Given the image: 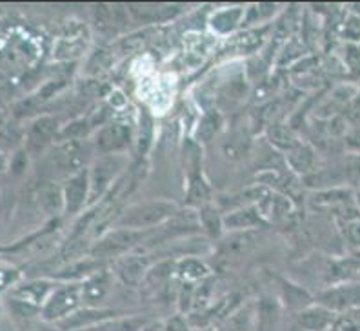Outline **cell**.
Wrapping results in <instances>:
<instances>
[{
  "label": "cell",
  "instance_id": "obj_1",
  "mask_svg": "<svg viewBox=\"0 0 360 331\" xmlns=\"http://www.w3.org/2000/svg\"><path fill=\"white\" fill-rule=\"evenodd\" d=\"M179 204L166 199L142 200L133 206H128L119 213L113 228H128L135 231H153L166 224L176 212Z\"/></svg>",
  "mask_w": 360,
  "mask_h": 331
},
{
  "label": "cell",
  "instance_id": "obj_2",
  "mask_svg": "<svg viewBox=\"0 0 360 331\" xmlns=\"http://www.w3.org/2000/svg\"><path fill=\"white\" fill-rule=\"evenodd\" d=\"M150 231H135L128 228H111L102 233L89 249V257L98 261H117L120 257L136 252L146 240Z\"/></svg>",
  "mask_w": 360,
  "mask_h": 331
},
{
  "label": "cell",
  "instance_id": "obj_3",
  "mask_svg": "<svg viewBox=\"0 0 360 331\" xmlns=\"http://www.w3.org/2000/svg\"><path fill=\"white\" fill-rule=\"evenodd\" d=\"M128 166V159L120 155H98L89 164V206L97 204L119 181Z\"/></svg>",
  "mask_w": 360,
  "mask_h": 331
},
{
  "label": "cell",
  "instance_id": "obj_4",
  "mask_svg": "<svg viewBox=\"0 0 360 331\" xmlns=\"http://www.w3.org/2000/svg\"><path fill=\"white\" fill-rule=\"evenodd\" d=\"M80 306H82L80 283H57L40 308V318L51 326H57L58 323L75 313Z\"/></svg>",
  "mask_w": 360,
  "mask_h": 331
},
{
  "label": "cell",
  "instance_id": "obj_5",
  "mask_svg": "<svg viewBox=\"0 0 360 331\" xmlns=\"http://www.w3.org/2000/svg\"><path fill=\"white\" fill-rule=\"evenodd\" d=\"M316 304L324 306L338 317L360 308V280H346L333 286H328L319 295H315Z\"/></svg>",
  "mask_w": 360,
  "mask_h": 331
},
{
  "label": "cell",
  "instance_id": "obj_6",
  "mask_svg": "<svg viewBox=\"0 0 360 331\" xmlns=\"http://www.w3.org/2000/svg\"><path fill=\"white\" fill-rule=\"evenodd\" d=\"M51 162L55 173L66 181V179L89 168V148L82 141L62 142L60 146L53 151Z\"/></svg>",
  "mask_w": 360,
  "mask_h": 331
},
{
  "label": "cell",
  "instance_id": "obj_7",
  "mask_svg": "<svg viewBox=\"0 0 360 331\" xmlns=\"http://www.w3.org/2000/svg\"><path fill=\"white\" fill-rule=\"evenodd\" d=\"M131 313L126 309H117L111 306H102V308H91V306H80L75 313L70 315L66 320L57 324L58 331H86L98 324L110 320V318L120 317V315Z\"/></svg>",
  "mask_w": 360,
  "mask_h": 331
},
{
  "label": "cell",
  "instance_id": "obj_8",
  "mask_svg": "<svg viewBox=\"0 0 360 331\" xmlns=\"http://www.w3.org/2000/svg\"><path fill=\"white\" fill-rule=\"evenodd\" d=\"M115 283H117V277H115L111 266H104L93 275H89L84 283H80V286H82V306H91V308L108 306L105 302L111 297Z\"/></svg>",
  "mask_w": 360,
  "mask_h": 331
},
{
  "label": "cell",
  "instance_id": "obj_9",
  "mask_svg": "<svg viewBox=\"0 0 360 331\" xmlns=\"http://www.w3.org/2000/svg\"><path fill=\"white\" fill-rule=\"evenodd\" d=\"M151 266L153 264H151L150 257L146 255V253L133 252L117 259L111 264V270H113L117 280L122 283L124 286L139 287L144 283L146 275H148Z\"/></svg>",
  "mask_w": 360,
  "mask_h": 331
},
{
  "label": "cell",
  "instance_id": "obj_10",
  "mask_svg": "<svg viewBox=\"0 0 360 331\" xmlns=\"http://www.w3.org/2000/svg\"><path fill=\"white\" fill-rule=\"evenodd\" d=\"M284 306L277 295L266 293L253 304V330L284 331Z\"/></svg>",
  "mask_w": 360,
  "mask_h": 331
},
{
  "label": "cell",
  "instance_id": "obj_11",
  "mask_svg": "<svg viewBox=\"0 0 360 331\" xmlns=\"http://www.w3.org/2000/svg\"><path fill=\"white\" fill-rule=\"evenodd\" d=\"M269 26L250 27V30L238 31L233 37H229L224 44L222 55L224 57H246V55L257 53L266 42V37L269 35Z\"/></svg>",
  "mask_w": 360,
  "mask_h": 331
},
{
  "label": "cell",
  "instance_id": "obj_12",
  "mask_svg": "<svg viewBox=\"0 0 360 331\" xmlns=\"http://www.w3.org/2000/svg\"><path fill=\"white\" fill-rule=\"evenodd\" d=\"M64 193V213L77 215L86 206H89V173L88 169L77 173L73 177L62 182Z\"/></svg>",
  "mask_w": 360,
  "mask_h": 331
},
{
  "label": "cell",
  "instance_id": "obj_13",
  "mask_svg": "<svg viewBox=\"0 0 360 331\" xmlns=\"http://www.w3.org/2000/svg\"><path fill=\"white\" fill-rule=\"evenodd\" d=\"M266 216H264L262 209L255 204H248L242 208L233 209V212L224 215V230L235 231V233H248V231H257L266 228Z\"/></svg>",
  "mask_w": 360,
  "mask_h": 331
},
{
  "label": "cell",
  "instance_id": "obj_14",
  "mask_svg": "<svg viewBox=\"0 0 360 331\" xmlns=\"http://www.w3.org/2000/svg\"><path fill=\"white\" fill-rule=\"evenodd\" d=\"M133 135L124 124H108L95 135V146L101 155H120L128 148Z\"/></svg>",
  "mask_w": 360,
  "mask_h": 331
},
{
  "label": "cell",
  "instance_id": "obj_15",
  "mask_svg": "<svg viewBox=\"0 0 360 331\" xmlns=\"http://www.w3.org/2000/svg\"><path fill=\"white\" fill-rule=\"evenodd\" d=\"M275 283L278 287V301L282 302L285 311L297 315L299 311H302L304 308L315 304V295L302 287L300 284L293 283V280H288L285 277H275Z\"/></svg>",
  "mask_w": 360,
  "mask_h": 331
},
{
  "label": "cell",
  "instance_id": "obj_16",
  "mask_svg": "<svg viewBox=\"0 0 360 331\" xmlns=\"http://www.w3.org/2000/svg\"><path fill=\"white\" fill-rule=\"evenodd\" d=\"M337 313L316 302L295 315V323L300 331H331L337 326Z\"/></svg>",
  "mask_w": 360,
  "mask_h": 331
},
{
  "label": "cell",
  "instance_id": "obj_17",
  "mask_svg": "<svg viewBox=\"0 0 360 331\" xmlns=\"http://www.w3.org/2000/svg\"><path fill=\"white\" fill-rule=\"evenodd\" d=\"M244 6H224L210 15L207 26L210 30L220 37H233L242 27L244 20Z\"/></svg>",
  "mask_w": 360,
  "mask_h": 331
},
{
  "label": "cell",
  "instance_id": "obj_18",
  "mask_svg": "<svg viewBox=\"0 0 360 331\" xmlns=\"http://www.w3.org/2000/svg\"><path fill=\"white\" fill-rule=\"evenodd\" d=\"M55 286H57V280L35 278V280H26V283H20L18 286H15L11 293H9V297L26 302V304L42 308V304H44V301L48 299Z\"/></svg>",
  "mask_w": 360,
  "mask_h": 331
},
{
  "label": "cell",
  "instance_id": "obj_19",
  "mask_svg": "<svg viewBox=\"0 0 360 331\" xmlns=\"http://www.w3.org/2000/svg\"><path fill=\"white\" fill-rule=\"evenodd\" d=\"M211 275V268L200 257H180L175 262V280L179 284L197 286Z\"/></svg>",
  "mask_w": 360,
  "mask_h": 331
},
{
  "label": "cell",
  "instance_id": "obj_20",
  "mask_svg": "<svg viewBox=\"0 0 360 331\" xmlns=\"http://www.w3.org/2000/svg\"><path fill=\"white\" fill-rule=\"evenodd\" d=\"M60 126L53 117H40L35 122L31 124L30 133H27V146L31 151H40L49 146L53 141H57Z\"/></svg>",
  "mask_w": 360,
  "mask_h": 331
},
{
  "label": "cell",
  "instance_id": "obj_21",
  "mask_svg": "<svg viewBox=\"0 0 360 331\" xmlns=\"http://www.w3.org/2000/svg\"><path fill=\"white\" fill-rule=\"evenodd\" d=\"M101 268H104V261H98L93 257L80 259V261L68 262V264H64V268L55 271L53 280H57V283H84L89 275H93Z\"/></svg>",
  "mask_w": 360,
  "mask_h": 331
},
{
  "label": "cell",
  "instance_id": "obj_22",
  "mask_svg": "<svg viewBox=\"0 0 360 331\" xmlns=\"http://www.w3.org/2000/svg\"><path fill=\"white\" fill-rule=\"evenodd\" d=\"M153 324V318L144 313H126L120 317L110 318L98 326L86 331H146Z\"/></svg>",
  "mask_w": 360,
  "mask_h": 331
},
{
  "label": "cell",
  "instance_id": "obj_23",
  "mask_svg": "<svg viewBox=\"0 0 360 331\" xmlns=\"http://www.w3.org/2000/svg\"><path fill=\"white\" fill-rule=\"evenodd\" d=\"M198 222H200V231L204 237L211 240H219L224 237V215L219 212L215 204L206 202L197 208Z\"/></svg>",
  "mask_w": 360,
  "mask_h": 331
},
{
  "label": "cell",
  "instance_id": "obj_24",
  "mask_svg": "<svg viewBox=\"0 0 360 331\" xmlns=\"http://www.w3.org/2000/svg\"><path fill=\"white\" fill-rule=\"evenodd\" d=\"M182 6H172V4H133L128 6L129 17H136L142 22H160V20H167L173 18L182 11Z\"/></svg>",
  "mask_w": 360,
  "mask_h": 331
},
{
  "label": "cell",
  "instance_id": "obj_25",
  "mask_svg": "<svg viewBox=\"0 0 360 331\" xmlns=\"http://www.w3.org/2000/svg\"><path fill=\"white\" fill-rule=\"evenodd\" d=\"M285 159H288V164H290L295 173L306 175V177L319 168V157H316L315 150L304 141L300 142L299 146L293 148L290 153H285Z\"/></svg>",
  "mask_w": 360,
  "mask_h": 331
},
{
  "label": "cell",
  "instance_id": "obj_26",
  "mask_svg": "<svg viewBox=\"0 0 360 331\" xmlns=\"http://www.w3.org/2000/svg\"><path fill=\"white\" fill-rule=\"evenodd\" d=\"M266 135H268L269 144H271L275 150L282 151L284 155L290 153L293 148H297L300 142H302L299 138V135H297L290 126H285V124L281 122L271 124L268 128V131H266Z\"/></svg>",
  "mask_w": 360,
  "mask_h": 331
},
{
  "label": "cell",
  "instance_id": "obj_27",
  "mask_svg": "<svg viewBox=\"0 0 360 331\" xmlns=\"http://www.w3.org/2000/svg\"><path fill=\"white\" fill-rule=\"evenodd\" d=\"M213 327L215 331H250L253 327V306L240 304Z\"/></svg>",
  "mask_w": 360,
  "mask_h": 331
},
{
  "label": "cell",
  "instance_id": "obj_28",
  "mask_svg": "<svg viewBox=\"0 0 360 331\" xmlns=\"http://www.w3.org/2000/svg\"><path fill=\"white\" fill-rule=\"evenodd\" d=\"M40 204L49 215H58L64 212V193H62V184L58 182H48L40 191Z\"/></svg>",
  "mask_w": 360,
  "mask_h": 331
},
{
  "label": "cell",
  "instance_id": "obj_29",
  "mask_svg": "<svg viewBox=\"0 0 360 331\" xmlns=\"http://www.w3.org/2000/svg\"><path fill=\"white\" fill-rule=\"evenodd\" d=\"M111 64H113V55L108 49H98L88 62V77H101L102 73L110 70Z\"/></svg>",
  "mask_w": 360,
  "mask_h": 331
},
{
  "label": "cell",
  "instance_id": "obj_30",
  "mask_svg": "<svg viewBox=\"0 0 360 331\" xmlns=\"http://www.w3.org/2000/svg\"><path fill=\"white\" fill-rule=\"evenodd\" d=\"M340 231L349 246L360 249V215L340 221Z\"/></svg>",
  "mask_w": 360,
  "mask_h": 331
},
{
  "label": "cell",
  "instance_id": "obj_31",
  "mask_svg": "<svg viewBox=\"0 0 360 331\" xmlns=\"http://www.w3.org/2000/svg\"><path fill=\"white\" fill-rule=\"evenodd\" d=\"M160 326H162V331H195L188 315L180 313V311L164 318V323H160Z\"/></svg>",
  "mask_w": 360,
  "mask_h": 331
},
{
  "label": "cell",
  "instance_id": "obj_32",
  "mask_svg": "<svg viewBox=\"0 0 360 331\" xmlns=\"http://www.w3.org/2000/svg\"><path fill=\"white\" fill-rule=\"evenodd\" d=\"M337 331H360V308L353 309L349 313H344L338 317L337 326H335Z\"/></svg>",
  "mask_w": 360,
  "mask_h": 331
},
{
  "label": "cell",
  "instance_id": "obj_33",
  "mask_svg": "<svg viewBox=\"0 0 360 331\" xmlns=\"http://www.w3.org/2000/svg\"><path fill=\"white\" fill-rule=\"evenodd\" d=\"M344 173H346V177L349 179V181L360 184V155H353V157L347 159Z\"/></svg>",
  "mask_w": 360,
  "mask_h": 331
},
{
  "label": "cell",
  "instance_id": "obj_34",
  "mask_svg": "<svg viewBox=\"0 0 360 331\" xmlns=\"http://www.w3.org/2000/svg\"><path fill=\"white\" fill-rule=\"evenodd\" d=\"M344 141H346V146L349 148V150L356 151V155H360V126H355V128L349 129V131L346 133Z\"/></svg>",
  "mask_w": 360,
  "mask_h": 331
},
{
  "label": "cell",
  "instance_id": "obj_35",
  "mask_svg": "<svg viewBox=\"0 0 360 331\" xmlns=\"http://www.w3.org/2000/svg\"><path fill=\"white\" fill-rule=\"evenodd\" d=\"M51 324L44 323L42 318H33V320H27V323H22L20 326V331H51Z\"/></svg>",
  "mask_w": 360,
  "mask_h": 331
},
{
  "label": "cell",
  "instance_id": "obj_36",
  "mask_svg": "<svg viewBox=\"0 0 360 331\" xmlns=\"http://www.w3.org/2000/svg\"><path fill=\"white\" fill-rule=\"evenodd\" d=\"M0 331H13V330H11L8 324H0Z\"/></svg>",
  "mask_w": 360,
  "mask_h": 331
},
{
  "label": "cell",
  "instance_id": "obj_37",
  "mask_svg": "<svg viewBox=\"0 0 360 331\" xmlns=\"http://www.w3.org/2000/svg\"><path fill=\"white\" fill-rule=\"evenodd\" d=\"M355 200H356V206H359V209H360V190L355 193Z\"/></svg>",
  "mask_w": 360,
  "mask_h": 331
},
{
  "label": "cell",
  "instance_id": "obj_38",
  "mask_svg": "<svg viewBox=\"0 0 360 331\" xmlns=\"http://www.w3.org/2000/svg\"><path fill=\"white\" fill-rule=\"evenodd\" d=\"M4 168V155L0 153V169Z\"/></svg>",
  "mask_w": 360,
  "mask_h": 331
},
{
  "label": "cell",
  "instance_id": "obj_39",
  "mask_svg": "<svg viewBox=\"0 0 360 331\" xmlns=\"http://www.w3.org/2000/svg\"><path fill=\"white\" fill-rule=\"evenodd\" d=\"M195 331H215V327L210 326V327H202V330H195Z\"/></svg>",
  "mask_w": 360,
  "mask_h": 331
}]
</instances>
